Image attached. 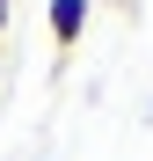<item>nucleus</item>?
Masks as SVG:
<instances>
[{
  "label": "nucleus",
  "instance_id": "1",
  "mask_svg": "<svg viewBox=\"0 0 153 161\" xmlns=\"http://www.w3.org/2000/svg\"><path fill=\"white\" fill-rule=\"evenodd\" d=\"M44 22H51V44L73 51L80 30H88V0H44Z\"/></svg>",
  "mask_w": 153,
  "mask_h": 161
},
{
  "label": "nucleus",
  "instance_id": "2",
  "mask_svg": "<svg viewBox=\"0 0 153 161\" xmlns=\"http://www.w3.org/2000/svg\"><path fill=\"white\" fill-rule=\"evenodd\" d=\"M8 22H15V8H8V0H0V37H8Z\"/></svg>",
  "mask_w": 153,
  "mask_h": 161
}]
</instances>
